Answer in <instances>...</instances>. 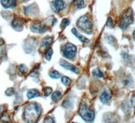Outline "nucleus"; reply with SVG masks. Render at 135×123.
Returning a JSON list of instances; mask_svg holds the SVG:
<instances>
[{
    "label": "nucleus",
    "mask_w": 135,
    "mask_h": 123,
    "mask_svg": "<svg viewBox=\"0 0 135 123\" xmlns=\"http://www.w3.org/2000/svg\"><path fill=\"white\" fill-rule=\"evenodd\" d=\"M62 106H63L64 108H66V109H72L73 108L72 102L69 100H64L63 103H62Z\"/></svg>",
    "instance_id": "obj_19"
},
{
    "label": "nucleus",
    "mask_w": 135,
    "mask_h": 123,
    "mask_svg": "<svg viewBox=\"0 0 135 123\" xmlns=\"http://www.w3.org/2000/svg\"><path fill=\"white\" fill-rule=\"evenodd\" d=\"M75 6L77 9H82L84 7V2L83 0H76Z\"/></svg>",
    "instance_id": "obj_22"
},
{
    "label": "nucleus",
    "mask_w": 135,
    "mask_h": 123,
    "mask_svg": "<svg viewBox=\"0 0 135 123\" xmlns=\"http://www.w3.org/2000/svg\"><path fill=\"white\" fill-rule=\"evenodd\" d=\"M47 26L43 25L40 22H35L31 25V30L35 33H43L47 31Z\"/></svg>",
    "instance_id": "obj_8"
},
{
    "label": "nucleus",
    "mask_w": 135,
    "mask_h": 123,
    "mask_svg": "<svg viewBox=\"0 0 135 123\" xmlns=\"http://www.w3.org/2000/svg\"><path fill=\"white\" fill-rule=\"evenodd\" d=\"M25 12L27 14H30V15H36L38 13V9L36 4H32L29 6L26 7L25 8Z\"/></svg>",
    "instance_id": "obj_13"
},
{
    "label": "nucleus",
    "mask_w": 135,
    "mask_h": 123,
    "mask_svg": "<svg viewBox=\"0 0 135 123\" xmlns=\"http://www.w3.org/2000/svg\"><path fill=\"white\" fill-rule=\"evenodd\" d=\"M22 2H28V0H22Z\"/></svg>",
    "instance_id": "obj_36"
},
{
    "label": "nucleus",
    "mask_w": 135,
    "mask_h": 123,
    "mask_svg": "<svg viewBox=\"0 0 135 123\" xmlns=\"http://www.w3.org/2000/svg\"><path fill=\"white\" fill-rule=\"evenodd\" d=\"M52 10L55 13H59L66 8V3L64 0H54L51 3Z\"/></svg>",
    "instance_id": "obj_7"
},
{
    "label": "nucleus",
    "mask_w": 135,
    "mask_h": 123,
    "mask_svg": "<svg viewBox=\"0 0 135 123\" xmlns=\"http://www.w3.org/2000/svg\"><path fill=\"white\" fill-rule=\"evenodd\" d=\"M14 93H15V91H14V88H9L6 91L5 93L7 96H12L14 95Z\"/></svg>",
    "instance_id": "obj_25"
},
{
    "label": "nucleus",
    "mask_w": 135,
    "mask_h": 123,
    "mask_svg": "<svg viewBox=\"0 0 135 123\" xmlns=\"http://www.w3.org/2000/svg\"><path fill=\"white\" fill-rule=\"evenodd\" d=\"M37 46V39L35 38H29L26 39L24 43V49L26 53H31Z\"/></svg>",
    "instance_id": "obj_6"
},
{
    "label": "nucleus",
    "mask_w": 135,
    "mask_h": 123,
    "mask_svg": "<svg viewBox=\"0 0 135 123\" xmlns=\"http://www.w3.org/2000/svg\"><path fill=\"white\" fill-rule=\"evenodd\" d=\"M52 54H53V49L51 48H49L48 49L47 51L46 54H45V59L47 60H50L51 58V56H52Z\"/></svg>",
    "instance_id": "obj_23"
},
{
    "label": "nucleus",
    "mask_w": 135,
    "mask_h": 123,
    "mask_svg": "<svg viewBox=\"0 0 135 123\" xmlns=\"http://www.w3.org/2000/svg\"><path fill=\"white\" fill-rule=\"evenodd\" d=\"M70 25V20H68V19H66V18H64L63 19V20L61 21V25L63 27H66V26H67L68 25Z\"/></svg>",
    "instance_id": "obj_27"
},
{
    "label": "nucleus",
    "mask_w": 135,
    "mask_h": 123,
    "mask_svg": "<svg viewBox=\"0 0 135 123\" xmlns=\"http://www.w3.org/2000/svg\"><path fill=\"white\" fill-rule=\"evenodd\" d=\"M2 111H3V107L0 106V119L2 117Z\"/></svg>",
    "instance_id": "obj_32"
},
{
    "label": "nucleus",
    "mask_w": 135,
    "mask_h": 123,
    "mask_svg": "<svg viewBox=\"0 0 135 123\" xmlns=\"http://www.w3.org/2000/svg\"><path fill=\"white\" fill-rule=\"evenodd\" d=\"M53 41V37H45L43 39L41 42L40 48L41 49H44L48 47Z\"/></svg>",
    "instance_id": "obj_14"
},
{
    "label": "nucleus",
    "mask_w": 135,
    "mask_h": 123,
    "mask_svg": "<svg viewBox=\"0 0 135 123\" xmlns=\"http://www.w3.org/2000/svg\"><path fill=\"white\" fill-rule=\"evenodd\" d=\"M79 115L86 122H92L95 119V113L93 110H90L85 103H83L79 110Z\"/></svg>",
    "instance_id": "obj_4"
},
{
    "label": "nucleus",
    "mask_w": 135,
    "mask_h": 123,
    "mask_svg": "<svg viewBox=\"0 0 135 123\" xmlns=\"http://www.w3.org/2000/svg\"><path fill=\"white\" fill-rule=\"evenodd\" d=\"M106 25H107V26H108V27H112V26H113V20H112V18H108Z\"/></svg>",
    "instance_id": "obj_28"
},
{
    "label": "nucleus",
    "mask_w": 135,
    "mask_h": 123,
    "mask_svg": "<svg viewBox=\"0 0 135 123\" xmlns=\"http://www.w3.org/2000/svg\"><path fill=\"white\" fill-rule=\"evenodd\" d=\"M60 64L61 65L62 67H64V68L67 70H69L72 71V72H74L76 74H78V68L76 66H74V65L68 63V62H66L64 60H61L60 61Z\"/></svg>",
    "instance_id": "obj_9"
},
{
    "label": "nucleus",
    "mask_w": 135,
    "mask_h": 123,
    "mask_svg": "<svg viewBox=\"0 0 135 123\" xmlns=\"http://www.w3.org/2000/svg\"><path fill=\"white\" fill-rule=\"evenodd\" d=\"M131 103L132 106L134 108H135V96H132L131 99Z\"/></svg>",
    "instance_id": "obj_30"
},
{
    "label": "nucleus",
    "mask_w": 135,
    "mask_h": 123,
    "mask_svg": "<svg viewBox=\"0 0 135 123\" xmlns=\"http://www.w3.org/2000/svg\"><path fill=\"white\" fill-rule=\"evenodd\" d=\"M61 97V93L60 91H54L51 95V100L54 103H56L60 100Z\"/></svg>",
    "instance_id": "obj_17"
},
{
    "label": "nucleus",
    "mask_w": 135,
    "mask_h": 123,
    "mask_svg": "<svg viewBox=\"0 0 135 123\" xmlns=\"http://www.w3.org/2000/svg\"><path fill=\"white\" fill-rule=\"evenodd\" d=\"M112 97V94L109 89H105L100 97L101 102L103 103H108Z\"/></svg>",
    "instance_id": "obj_11"
},
{
    "label": "nucleus",
    "mask_w": 135,
    "mask_h": 123,
    "mask_svg": "<svg viewBox=\"0 0 135 123\" xmlns=\"http://www.w3.org/2000/svg\"><path fill=\"white\" fill-rule=\"evenodd\" d=\"M19 70L22 74H25L27 72V67L25 64H20L19 66Z\"/></svg>",
    "instance_id": "obj_26"
},
{
    "label": "nucleus",
    "mask_w": 135,
    "mask_h": 123,
    "mask_svg": "<svg viewBox=\"0 0 135 123\" xmlns=\"http://www.w3.org/2000/svg\"><path fill=\"white\" fill-rule=\"evenodd\" d=\"M77 27L86 34H91L93 30V24L88 16H82L76 22Z\"/></svg>",
    "instance_id": "obj_2"
},
{
    "label": "nucleus",
    "mask_w": 135,
    "mask_h": 123,
    "mask_svg": "<svg viewBox=\"0 0 135 123\" xmlns=\"http://www.w3.org/2000/svg\"><path fill=\"white\" fill-rule=\"evenodd\" d=\"M133 12H132L131 8H128L122 14L120 24H119V26L122 29L125 30L129 25H131L133 22Z\"/></svg>",
    "instance_id": "obj_3"
},
{
    "label": "nucleus",
    "mask_w": 135,
    "mask_h": 123,
    "mask_svg": "<svg viewBox=\"0 0 135 123\" xmlns=\"http://www.w3.org/2000/svg\"><path fill=\"white\" fill-rule=\"evenodd\" d=\"M2 54H3V53L2 52V49H0V58L2 57Z\"/></svg>",
    "instance_id": "obj_34"
},
{
    "label": "nucleus",
    "mask_w": 135,
    "mask_h": 123,
    "mask_svg": "<svg viewBox=\"0 0 135 123\" xmlns=\"http://www.w3.org/2000/svg\"><path fill=\"white\" fill-rule=\"evenodd\" d=\"M93 75L94 77H98V78H102L103 77V73L99 68H96L93 70Z\"/></svg>",
    "instance_id": "obj_18"
},
{
    "label": "nucleus",
    "mask_w": 135,
    "mask_h": 123,
    "mask_svg": "<svg viewBox=\"0 0 135 123\" xmlns=\"http://www.w3.org/2000/svg\"><path fill=\"white\" fill-rule=\"evenodd\" d=\"M12 27L16 31H22L23 30V22L18 18H15L12 22Z\"/></svg>",
    "instance_id": "obj_10"
},
{
    "label": "nucleus",
    "mask_w": 135,
    "mask_h": 123,
    "mask_svg": "<svg viewBox=\"0 0 135 123\" xmlns=\"http://www.w3.org/2000/svg\"><path fill=\"white\" fill-rule=\"evenodd\" d=\"M61 82L65 86H69V85H70L71 83H72V81H71L69 77L64 76V77H61Z\"/></svg>",
    "instance_id": "obj_20"
},
{
    "label": "nucleus",
    "mask_w": 135,
    "mask_h": 123,
    "mask_svg": "<svg viewBox=\"0 0 135 123\" xmlns=\"http://www.w3.org/2000/svg\"><path fill=\"white\" fill-rule=\"evenodd\" d=\"M41 114L40 107L36 103H30L25 106L23 112V120L26 122H35Z\"/></svg>",
    "instance_id": "obj_1"
},
{
    "label": "nucleus",
    "mask_w": 135,
    "mask_h": 123,
    "mask_svg": "<svg viewBox=\"0 0 135 123\" xmlns=\"http://www.w3.org/2000/svg\"><path fill=\"white\" fill-rule=\"evenodd\" d=\"M5 42L4 41H3V39L0 38V46H2V45H4Z\"/></svg>",
    "instance_id": "obj_31"
},
{
    "label": "nucleus",
    "mask_w": 135,
    "mask_h": 123,
    "mask_svg": "<svg viewBox=\"0 0 135 123\" xmlns=\"http://www.w3.org/2000/svg\"><path fill=\"white\" fill-rule=\"evenodd\" d=\"M26 96L28 99H32L35 97H37L40 96V93L36 89H31L29 91H28Z\"/></svg>",
    "instance_id": "obj_16"
},
{
    "label": "nucleus",
    "mask_w": 135,
    "mask_h": 123,
    "mask_svg": "<svg viewBox=\"0 0 135 123\" xmlns=\"http://www.w3.org/2000/svg\"><path fill=\"white\" fill-rule=\"evenodd\" d=\"M49 76H50L51 78H52L54 79H57L60 77V72L57 70H52L49 72Z\"/></svg>",
    "instance_id": "obj_21"
},
{
    "label": "nucleus",
    "mask_w": 135,
    "mask_h": 123,
    "mask_svg": "<svg viewBox=\"0 0 135 123\" xmlns=\"http://www.w3.org/2000/svg\"><path fill=\"white\" fill-rule=\"evenodd\" d=\"M133 39L135 41V31L133 32Z\"/></svg>",
    "instance_id": "obj_33"
},
{
    "label": "nucleus",
    "mask_w": 135,
    "mask_h": 123,
    "mask_svg": "<svg viewBox=\"0 0 135 123\" xmlns=\"http://www.w3.org/2000/svg\"><path fill=\"white\" fill-rule=\"evenodd\" d=\"M43 93L45 97H47L52 93V88L51 87H45L43 89Z\"/></svg>",
    "instance_id": "obj_24"
},
{
    "label": "nucleus",
    "mask_w": 135,
    "mask_h": 123,
    "mask_svg": "<svg viewBox=\"0 0 135 123\" xmlns=\"http://www.w3.org/2000/svg\"><path fill=\"white\" fill-rule=\"evenodd\" d=\"M44 122H55V120L51 117H46L44 119Z\"/></svg>",
    "instance_id": "obj_29"
},
{
    "label": "nucleus",
    "mask_w": 135,
    "mask_h": 123,
    "mask_svg": "<svg viewBox=\"0 0 135 123\" xmlns=\"http://www.w3.org/2000/svg\"><path fill=\"white\" fill-rule=\"evenodd\" d=\"M68 2H72V1H74V0H67Z\"/></svg>",
    "instance_id": "obj_35"
},
{
    "label": "nucleus",
    "mask_w": 135,
    "mask_h": 123,
    "mask_svg": "<svg viewBox=\"0 0 135 123\" xmlns=\"http://www.w3.org/2000/svg\"><path fill=\"white\" fill-rule=\"evenodd\" d=\"M72 32L73 33V35H74L78 39H79V40H80V41L83 42V43H89V41H90L87 38H86V37H84V36L79 34V33L78 32V31H77V30L76 29H74V28H73V29H72Z\"/></svg>",
    "instance_id": "obj_15"
},
{
    "label": "nucleus",
    "mask_w": 135,
    "mask_h": 123,
    "mask_svg": "<svg viewBox=\"0 0 135 123\" xmlns=\"http://www.w3.org/2000/svg\"><path fill=\"white\" fill-rule=\"evenodd\" d=\"M1 4L6 9L14 8L16 6V0H1Z\"/></svg>",
    "instance_id": "obj_12"
},
{
    "label": "nucleus",
    "mask_w": 135,
    "mask_h": 123,
    "mask_svg": "<svg viewBox=\"0 0 135 123\" xmlns=\"http://www.w3.org/2000/svg\"><path fill=\"white\" fill-rule=\"evenodd\" d=\"M61 51L65 58L68 60H72L76 54V47L72 43H68L62 47Z\"/></svg>",
    "instance_id": "obj_5"
}]
</instances>
